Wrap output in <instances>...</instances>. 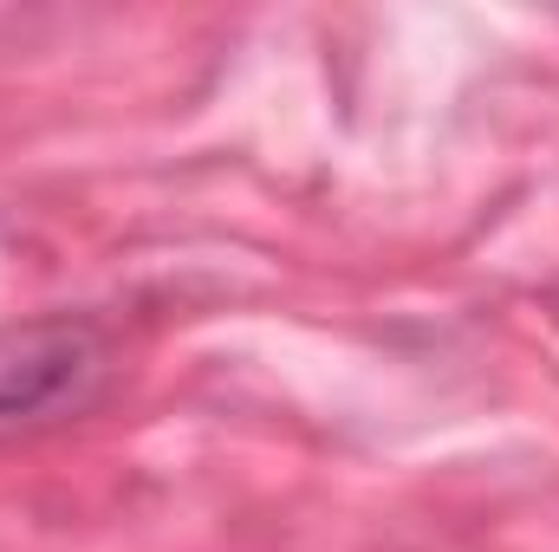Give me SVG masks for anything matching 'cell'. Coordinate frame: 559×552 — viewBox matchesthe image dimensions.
Here are the masks:
<instances>
[{"label": "cell", "instance_id": "6da1fadb", "mask_svg": "<svg viewBox=\"0 0 559 552\" xmlns=\"http://www.w3.org/2000/svg\"><path fill=\"white\" fill-rule=\"evenodd\" d=\"M98 364V338L79 319L0 325V416H33L59 404Z\"/></svg>", "mask_w": 559, "mask_h": 552}]
</instances>
